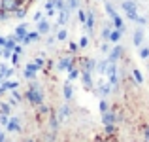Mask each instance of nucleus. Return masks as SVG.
<instances>
[{
    "label": "nucleus",
    "instance_id": "6e6552de",
    "mask_svg": "<svg viewBox=\"0 0 149 142\" xmlns=\"http://www.w3.org/2000/svg\"><path fill=\"white\" fill-rule=\"evenodd\" d=\"M85 27H87V30H89V32H91V30L95 29V15H93L91 11L87 13V21H85Z\"/></svg>",
    "mask_w": 149,
    "mask_h": 142
},
{
    "label": "nucleus",
    "instance_id": "2f4dec72",
    "mask_svg": "<svg viewBox=\"0 0 149 142\" xmlns=\"http://www.w3.org/2000/svg\"><path fill=\"white\" fill-rule=\"evenodd\" d=\"M0 123H2V125H8V117H6V116L0 117Z\"/></svg>",
    "mask_w": 149,
    "mask_h": 142
},
{
    "label": "nucleus",
    "instance_id": "4468645a",
    "mask_svg": "<svg viewBox=\"0 0 149 142\" xmlns=\"http://www.w3.org/2000/svg\"><path fill=\"white\" fill-rule=\"evenodd\" d=\"M132 76H134L136 84H142V82H143V76H142V72H140L138 68H134V70H132Z\"/></svg>",
    "mask_w": 149,
    "mask_h": 142
},
{
    "label": "nucleus",
    "instance_id": "1a4fd4ad",
    "mask_svg": "<svg viewBox=\"0 0 149 142\" xmlns=\"http://www.w3.org/2000/svg\"><path fill=\"white\" fill-rule=\"evenodd\" d=\"M70 66H74L72 65V59H68V57L61 59V63H58V68H61V70H68Z\"/></svg>",
    "mask_w": 149,
    "mask_h": 142
},
{
    "label": "nucleus",
    "instance_id": "f3484780",
    "mask_svg": "<svg viewBox=\"0 0 149 142\" xmlns=\"http://www.w3.org/2000/svg\"><path fill=\"white\" fill-rule=\"evenodd\" d=\"M15 34H17L19 40H21V38H25V36H26V27H25V25H21L17 30H15Z\"/></svg>",
    "mask_w": 149,
    "mask_h": 142
},
{
    "label": "nucleus",
    "instance_id": "7ed1b4c3",
    "mask_svg": "<svg viewBox=\"0 0 149 142\" xmlns=\"http://www.w3.org/2000/svg\"><path fill=\"white\" fill-rule=\"evenodd\" d=\"M117 120H119V117H117L113 112H109V110L102 114V123L104 125H113V123H117Z\"/></svg>",
    "mask_w": 149,
    "mask_h": 142
},
{
    "label": "nucleus",
    "instance_id": "9b49d317",
    "mask_svg": "<svg viewBox=\"0 0 149 142\" xmlns=\"http://www.w3.org/2000/svg\"><path fill=\"white\" fill-rule=\"evenodd\" d=\"M108 59L106 61H100V63H96V72L98 74H106V68H108Z\"/></svg>",
    "mask_w": 149,
    "mask_h": 142
},
{
    "label": "nucleus",
    "instance_id": "cd10ccee",
    "mask_svg": "<svg viewBox=\"0 0 149 142\" xmlns=\"http://www.w3.org/2000/svg\"><path fill=\"white\" fill-rule=\"evenodd\" d=\"M79 21H81V23L87 21V13H85V11H81V10H79Z\"/></svg>",
    "mask_w": 149,
    "mask_h": 142
},
{
    "label": "nucleus",
    "instance_id": "39448f33",
    "mask_svg": "<svg viewBox=\"0 0 149 142\" xmlns=\"http://www.w3.org/2000/svg\"><path fill=\"white\" fill-rule=\"evenodd\" d=\"M143 42V30L142 29H136L134 30V36H132V44L134 46H142Z\"/></svg>",
    "mask_w": 149,
    "mask_h": 142
},
{
    "label": "nucleus",
    "instance_id": "b1692460",
    "mask_svg": "<svg viewBox=\"0 0 149 142\" xmlns=\"http://www.w3.org/2000/svg\"><path fill=\"white\" fill-rule=\"evenodd\" d=\"M87 46H89V38H87V36H83V38L79 40V47H87Z\"/></svg>",
    "mask_w": 149,
    "mask_h": 142
},
{
    "label": "nucleus",
    "instance_id": "473e14b6",
    "mask_svg": "<svg viewBox=\"0 0 149 142\" xmlns=\"http://www.w3.org/2000/svg\"><path fill=\"white\" fill-rule=\"evenodd\" d=\"M77 49V44H74V42H72V44H70V51H76Z\"/></svg>",
    "mask_w": 149,
    "mask_h": 142
},
{
    "label": "nucleus",
    "instance_id": "f8f14e48",
    "mask_svg": "<svg viewBox=\"0 0 149 142\" xmlns=\"http://www.w3.org/2000/svg\"><path fill=\"white\" fill-rule=\"evenodd\" d=\"M113 27H115V29H119V30H123V32L127 30V29H125V25H123V19H121L119 15H115V17H113Z\"/></svg>",
    "mask_w": 149,
    "mask_h": 142
},
{
    "label": "nucleus",
    "instance_id": "5701e85b",
    "mask_svg": "<svg viewBox=\"0 0 149 142\" xmlns=\"http://www.w3.org/2000/svg\"><path fill=\"white\" fill-rule=\"evenodd\" d=\"M140 57H142V59H149V47H142V49H140Z\"/></svg>",
    "mask_w": 149,
    "mask_h": 142
},
{
    "label": "nucleus",
    "instance_id": "20e7f679",
    "mask_svg": "<svg viewBox=\"0 0 149 142\" xmlns=\"http://www.w3.org/2000/svg\"><path fill=\"white\" fill-rule=\"evenodd\" d=\"M81 78H83V85H85V89H91V87H93L91 72H89V70H81Z\"/></svg>",
    "mask_w": 149,
    "mask_h": 142
},
{
    "label": "nucleus",
    "instance_id": "f03ea898",
    "mask_svg": "<svg viewBox=\"0 0 149 142\" xmlns=\"http://www.w3.org/2000/svg\"><path fill=\"white\" fill-rule=\"evenodd\" d=\"M121 57H123V47H121V46H115L111 51H109V57H108V61H109V63H117Z\"/></svg>",
    "mask_w": 149,
    "mask_h": 142
},
{
    "label": "nucleus",
    "instance_id": "c85d7f7f",
    "mask_svg": "<svg viewBox=\"0 0 149 142\" xmlns=\"http://www.w3.org/2000/svg\"><path fill=\"white\" fill-rule=\"evenodd\" d=\"M68 8H77V0H68Z\"/></svg>",
    "mask_w": 149,
    "mask_h": 142
},
{
    "label": "nucleus",
    "instance_id": "393cba45",
    "mask_svg": "<svg viewBox=\"0 0 149 142\" xmlns=\"http://www.w3.org/2000/svg\"><path fill=\"white\" fill-rule=\"evenodd\" d=\"M100 112L102 114L108 112V102H106V101H100Z\"/></svg>",
    "mask_w": 149,
    "mask_h": 142
},
{
    "label": "nucleus",
    "instance_id": "0eeeda50",
    "mask_svg": "<svg viewBox=\"0 0 149 142\" xmlns=\"http://www.w3.org/2000/svg\"><path fill=\"white\" fill-rule=\"evenodd\" d=\"M121 6H123V10L127 11V13H128V11H136V2H134V0H125Z\"/></svg>",
    "mask_w": 149,
    "mask_h": 142
},
{
    "label": "nucleus",
    "instance_id": "c756f323",
    "mask_svg": "<svg viewBox=\"0 0 149 142\" xmlns=\"http://www.w3.org/2000/svg\"><path fill=\"white\" fill-rule=\"evenodd\" d=\"M100 49L104 51V53H108V51H109V46H108V44H102V46H100Z\"/></svg>",
    "mask_w": 149,
    "mask_h": 142
},
{
    "label": "nucleus",
    "instance_id": "4be33fe9",
    "mask_svg": "<svg viewBox=\"0 0 149 142\" xmlns=\"http://www.w3.org/2000/svg\"><path fill=\"white\" fill-rule=\"evenodd\" d=\"M127 17L130 19V21H138V17H140V15H138V11H128V13H127Z\"/></svg>",
    "mask_w": 149,
    "mask_h": 142
},
{
    "label": "nucleus",
    "instance_id": "412c9836",
    "mask_svg": "<svg viewBox=\"0 0 149 142\" xmlns=\"http://www.w3.org/2000/svg\"><path fill=\"white\" fill-rule=\"evenodd\" d=\"M72 93H74V91H72V87H70V84H66V85H64V97H66V98H72Z\"/></svg>",
    "mask_w": 149,
    "mask_h": 142
},
{
    "label": "nucleus",
    "instance_id": "c9c22d12",
    "mask_svg": "<svg viewBox=\"0 0 149 142\" xmlns=\"http://www.w3.org/2000/svg\"><path fill=\"white\" fill-rule=\"evenodd\" d=\"M96 142H104V140H100V138H98V140H96Z\"/></svg>",
    "mask_w": 149,
    "mask_h": 142
},
{
    "label": "nucleus",
    "instance_id": "7c9ffc66",
    "mask_svg": "<svg viewBox=\"0 0 149 142\" xmlns=\"http://www.w3.org/2000/svg\"><path fill=\"white\" fill-rule=\"evenodd\" d=\"M143 136H146V138L149 140V125H147V127H146V129H143Z\"/></svg>",
    "mask_w": 149,
    "mask_h": 142
},
{
    "label": "nucleus",
    "instance_id": "72a5a7b5",
    "mask_svg": "<svg viewBox=\"0 0 149 142\" xmlns=\"http://www.w3.org/2000/svg\"><path fill=\"white\" fill-rule=\"evenodd\" d=\"M2 112H4V114H8V112H10V106L4 104V106H2Z\"/></svg>",
    "mask_w": 149,
    "mask_h": 142
},
{
    "label": "nucleus",
    "instance_id": "f704fd0d",
    "mask_svg": "<svg viewBox=\"0 0 149 142\" xmlns=\"http://www.w3.org/2000/svg\"><path fill=\"white\" fill-rule=\"evenodd\" d=\"M0 142H4V133H0Z\"/></svg>",
    "mask_w": 149,
    "mask_h": 142
},
{
    "label": "nucleus",
    "instance_id": "bb28decb",
    "mask_svg": "<svg viewBox=\"0 0 149 142\" xmlns=\"http://www.w3.org/2000/svg\"><path fill=\"white\" fill-rule=\"evenodd\" d=\"M66 36H68V34H66V30H58V34H57L58 40H66Z\"/></svg>",
    "mask_w": 149,
    "mask_h": 142
},
{
    "label": "nucleus",
    "instance_id": "a878e982",
    "mask_svg": "<svg viewBox=\"0 0 149 142\" xmlns=\"http://www.w3.org/2000/svg\"><path fill=\"white\" fill-rule=\"evenodd\" d=\"M106 133L108 135H115V127L113 125H106Z\"/></svg>",
    "mask_w": 149,
    "mask_h": 142
},
{
    "label": "nucleus",
    "instance_id": "9d476101",
    "mask_svg": "<svg viewBox=\"0 0 149 142\" xmlns=\"http://www.w3.org/2000/svg\"><path fill=\"white\" fill-rule=\"evenodd\" d=\"M121 36H123V30H119V29L111 30V34H109V42H119Z\"/></svg>",
    "mask_w": 149,
    "mask_h": 142
},
{
    "label": "nucleus",
    "instance_id": "dca6fc26",
    "mask_svg": "<svg viewBox=\"0 0 149 142\" xmlns=\"http://www.w3.org/2000/svg\"><path fill=\"white\" fill-rule=\"evenodd\" d=\"M49 30V23L47 21H42L40 25H38V32H42V34H45Z\"/></svg>",
    "mask_w": 149,
    "mask_h": 142
},
{
    "label": "nucleus",
    "instance_id": "423d86ee",
    "mask_svg": "<svg viewBox=\"0 0 149 142\" xmlns=\"http://www.w3.org/2000/svg\"><path fill=\"white\" fill-rule=\"evenodd\" d=\"M111 91H113L111 84H100V85H98V93L102 95V97H106V95H109Z\"/></svg>",
    "mask_w": 149,
    "mask_h": 142
},
{
    "label": "nucleus",
    "instance_id": "e433bc0d",
    "mask_svg": "<svg viewBox=\"0 0 149 142\" xmlns=\"http://www.w3.org/2000/svg\"><path fill=\"white\" fill-rule=\"evenodd\" d=\"M26 142H34V140H26Z\"/></svg>",
    "mask_w": 149,
    "mask_h": 142
},
{
    "label": "nucleus",
    "instance_id": "a211bd4d",
    "mask_svg": "<svg viewBox=\"0 0 149 142\" xmlns=\"http://www.w3.org/2000/svg\"><path fill=\"white\" fill-rule=\"evenodd\" d=\"M8 129H10V131H19V123H17V120H11V121H8Z\"/></svg>",
    "mask_w": 149,
    "mask_h": 142
},
{
    "label": "nucleus",
    "instance_id": "6ab92c4d",
    "mask_svg": "<svg viewBox=\"0 0 149 142\" xmlns=\"http://www.w3.org/2000/svg\"><path fill=\"white\" fill-rule=\"evenodd\" d=\"M36 38H38V32H30V34H26V36L23 38V40H25V44H30V42L36 40Z\"/></svg>",
    "mask_w": 149,
    "mask_h": 142
},
{
    "label": "nucleus",
    "instance_id": "2eb2a0df",
    "mask_svg": "<svg viewBox=\"0 0 149 142\" xmlns=\"http://www.w3.org/2000/svg\"><path fill=\"white\" fill-rule=\"evenodd\" d=\"M109 34H111V25H106L104 29H102V38H104V40H109Z\"/></svg>",
    "mask_w": 149,
    "mask_h": 142
},
{
    "label": "nucleus",
    "instance_id": "aec40b11",
    "mask_svg": "<svg viewBox=\"0 0 149 142\" xmlns=\"http://www.w3.org/2000/svg\"><path fill=\"white\" fill-rule=\"evenodd\" d=\"M106 11H108V15H109V17H115V15H117V11L115 10H113V6H111V4H106Z\"/></svg>",
    "mask_w": 149,
    "mask_h": 142
},
{
    "label": "nucleus",
    "instance_id": "ddd939ff",
    "mask_svg": "<svg viewBox=\"0 0 149 142\" xmlns=\"http://www.w3.org/2000/svg\"><path fill=\"white\" fill-rule=\"evenodd\" d=\"M77 76H79V70H77L76 66H70V68H68V78H70V80H76Z\"/></svg>",
    "mask_w": 149,
    "mask_h": 142
},
{
    "label": "nucleus",
    "instance_id": "f257e3e1",
    "mask_svg": "<svg viewBox=\"0 0 149 142\" xmlns=\"http://www.w3.org/2000/svg\"><path fill=\"white\" fill-rule=\"evenodd\" d=\"M26 97H29V101L32 102V104H42V93L38 91V87H36V85H32V87L29 89Z\"/></svg>",
    "mask_w": 149,
    "mask_h": 142
}]
</instances>
